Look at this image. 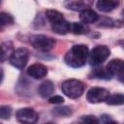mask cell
Wrapping results in <instances>:
<instances>
[{
  "mask_svg": "<svg viewBox=\"0 0 124 124\" xmlns=\"http://www.w3.org/2000/svg\"><path fill=\"white\" fill-rule=\"evenodd\" d=\"M89 49L85 45L74 46L65 55V63L72 68H80L85 65L88 58Z\"/></svg>",
  "mask_w": 124,
  "mask_h": 124,
  "instance_id": "6da1fadb",
  "label": "cell"
},
{
  "mask_svg": "<svg viewBox=\"0 0 124 124\" xmlns=\"http://www.w3.org/2000/svg\"><path fill=\"white\" fill-rule=\"evenodd\" d=\"M62 92L71 99H77L83 94L84 84L78 79H67L61 85Z\"/></svg>",
  "mask_w": 124,
  "mask_h": 124,
  "instance_id": "7a4b0ae2",
  "label": "cell"
},
{
  "mask_svg": "<svg viewBox=\"0 0 124 124\" xmlns=\"http://www.w3.org/2000/svg\"><path fill=\"white\" fill-rule=\"evenodd\" d=\"M30 44L36 49L42 51H48L52 49L53 46H55V40L46 35L37 34V35H32L30 37Z\"/></svg>",
  "mask_w": 124,
  "mask_h": 124,
  "instance_id": "3957f363",
  "label": "cell"
},
{
  "mask_svg": "<svg viewBox=\"0 0 124 124\" xmlns=\"http://www.w3.org/2000/svg\"><path fill=\"white\" fill-rule=\"evenodd\" d=\"M110 54V50L106 46H95L88 54V60L91 65H99L105 62Z\"/></svg>",
  "mask_w": 124,
  "mask_h": 124,
  "instance_id": "277c9868",
  "label": "cell"
},
{
  "mask_svg": "<svg viewBox=\"0 0 124 124\" xmlns=\"http://www.w3.org/2000/svg\"><path fill=\"white\" fill-rule=\"evenodd\" d=\"M28 59H29V51L26 48L21 47L13 52L10 58V62L15 68L21 70L26 66Z\"/></svg>",
  "mask_w": 124,
  "mask_h": 124,
  "instance_id": "5b68a950",
  "label": "cell"
},
{
  "mask_svg": "<svg viewBox=\"0 0 124 124\" xmlns=\"http://www.w3.org/2000/svg\"><path fill=\"white\" fill-rule=\"evenodd\" d=\"M16 119L21 124H36L39 116L38 113L31 108H22L16 111Z\"/></svg>",
  "mask_w": 124,
  "mask_h": 124,
  "instance_id": "8992f818",
  "label": "cell"
},
{
  "mask_svg": "<svg viewBox=\"0 0 124 124\" xmlns=\"http://www.w3.org/2000/svg\"><path fill=\"white\" fill-rule=\"evenodd\" d=\"M109 92L106 88L102 87H92L87 91L86 99L91 104H98L105 102L108 97Z\"/></svg>",
  "mask_w": 124,
  "mask_h": 124,
  "instance_id": "52a82bcc",
  "label": "cell"
},
{
  "mask_svg": "<svg viewBox=\"0 0 124 124\" xmlns=\"http://www.w3.org/2000/svg\"><path fill=\"white\" fill-rule=\"evenodd\" d=\"M106 70L108 71V73L111 77L115 76L119 78L120 81H122L124 64H123V61L121 59H112V60H110L108 63V65L106 67Z\"/></svg>",
  "mask_w": 124,
  "mask_h": 124,
  "instance_id": "ba28073f",
  "label": "cell"
},
{
  "mask_svg": "<svg viewBox=\"0 0 124 124\" xmlns=\"http://www.w3.org/2000/svg\"><path fill=\"white\" fill-rule=\"evenodd\" d=\"M27 74L35 79H41L47 75V68L41 63H35L28 68Z\"/></svg>",
  "mask_w": 124,
  "mask_h": 124,
  "instance_id": "9c48e42d",
  "label": "cell"
},
{
  "mask_svg": "<svg viewBox=\"0 0 124 124\" xmlns=\"http://www.w3.org/2000/svg\"><path fill=\"white\" fill-rule=\"evenodd\" d=\"M14 51V45L12 42L2 43L0 45V63L10 59Z\"/></svg>",
  "mask_w": 124,
  "mask_h": 124,
  "instance_id": "30bf717a",
  "label": "cell"
},
{
  "mask_svg": "<svg viewBox=\"0 0 124 124\" xmlns=\"http://www.w3.org/2000/svg\"><path fill=\"white\" fill-rule=\"evenodd\" d=\"M79 18L83 24H88V23H94L98 20L99 16L96 12H94L91 9H85L80 12L79 14Z\"/></svg>",
  "mask_w": 124,
  "mask_h": 124,
  "instance_id": "8fae6325",
  "label": "cell"
},
{
  "mask_svg": "<svg viewBox=\"0 0 124 124\" xmlns=\"http://www.w3.org/2000/svg\"><path fill=\"white\" fill-rule=\"evenodd\" d=\"M51 28H52L53 32H55L59 35H65L68 32H70L71 23L68 22L65 18H63L62 20H59V21L51 24Z\"/></svg>",
  "mask_w": 124,
  "mask_h": 124,
  "instance_id": "7c38bea8",
  "label": "cell"
},
{
  "mask_svg": "<svg viewBox=\"0 0 124 124\" xmlns=\"http://www.w3.org/2000/svg\"><path fill=\"white\" fill-rule=\"evenodd\" d=\"M118 5H119V2L118 1H113V0H100L96 4L98 10L101 11V12H104V13L111 12Z\"/></svg>",
  "mask_w": 124,
  "mask_h": 124,
  "instance_id": "4fadbf2b",
  "label": "cell"
},
{
  "mask_svg": "<svg viewBox=\"0 0 124 124\" xmlns=\"http://www.w3.org/2000/svg\"><path fill=\"white\" fill-rule=\"evenodd\" d=\"M54 91V84L51 80H46L43 83H41L39 87V94L43 98H46L50 96Z\"/></svg>",
  "mask_w": 124,
  "mask_h": 124,
  "instance_id": "5bb4252c",
  "label": "cell"
},
{
  "mask_svg": "<svg viewBox=\"0 0 124 124\" xmlns=\"http://www.w3.org/2000/svg\"><path fill=\"white\" fill-rule=\"evenodd\" d=\"M46 18L48 19V21L51 24H53V23H55L59 20H62L64 18L63 15L60 12L56 11V10H47V11H46Z\"/></svg>",
  "mask_w": 124,
  "mask_h": 124,
  "instance_id": "9a60e30c",
  "label": "cell"
},
{
  "mask_svg": "<svg viewBox=\"0 0 124 124\" xmlns=\"http://www.w3.org/2000/svg\"><path fill=\"white\" fill-rule=\"evenodd\" d=\"M88 27L81 23V22H73L71 23V29L70 31H72L74 34L76 35H81V34H85L88 32Z\"/></svg>",
  "mask_w": 124,
  "mask_h": 124,
  "instance_id": "2e32d148",
  "label": "cell"
},
{
  "mask_svg": "<svg viewBox=\"0 0 124 124\" xmlns=\"http://www.w3.org/2000/svg\"><path fill=\"white\" fill-rule=\"evenodd\" d=\"M108 105H111V106H118V105H122L124 103V96L121 93L118 94H113V95H108V97L106 100Z\"/></svg>",
  "mask_w": 124,
  "mask_h": 124,
  "instance_id": "e0dca14e",
  "label": "cell"
},
{
  "mask_svg": "<svg viewBox=\"0 0 124 124\" xmlns=\"http://www.w3.org/2000/svg\"><path fill=\"white\" fill-rule=\"evenodd\" d=\"M66 7L68 9H71V10H74V11H80V12L85 10V9H87L86 3L80 2V1H71V2H68V3H66Z\"/></svg>",
  "mask_w": 124,
  "mask_h": 124,
  "instance_id": "ac0fdd59",
  "label": "cell"
},
{
  "mask_svg": "<svg viewBox=\"0 0 124 124\" xmlns=\"http://www.w3.org/2000/svg\"><path fill=\"white\" fill-rule=\"evenodd\" d=\"M92 75L96 78H101V79H110L111 76L108 73V71L105 68H97L92 72Z\"/></svg>",
  "mask_w": 124,
  "mask_h": 124,
  "instance_id": "d6986e66",
  "label": "cell"
},
{
  "mask_svg": "<svg viewBox=\"0 0 124 124\" xmlns=\"http://www.w3.org/2000/svg\"><path fill=\"white\" fill-rule=\"evenodd\" d=\"M52 112L55 115H57V116H64V117H66V116L71 115L73 111H72V108H69V107H58V108H55L52 110Z\"/></svg>",
  "mask_w": 124,
  "mask_h": 124,
  "instance_id": "ffe728a7",
  "label": "cell"
},
{
  "mask_svg": "<svg viewBox=\"0 0 124 124\" xmlns=\"http://www.w3.org/2000/svg\"><path fill=\"white\" fill-rule=\"evenodd\" d=\"M12 114V108L10 106H0V118L9 119Z\"/></svg>",
  "mask_w": 124,
  "mask_h": 124,
  "instance_id": "44dd1931",
  "label": "cell"
},
{
  "mask_svg": "<svg viewBox=\"0 0 124 124\" xmlns=\"http://www.w3.org/2000/svg\"><path fill=\"white\" fill-rule=\"evenodd\" d=\"M80 122L83 124H99V119L93 115H84L80 118Z\"/></svg>",
  "mask_w": 124,
  "mask_h": 124,
  "instance_id": "7402d4cb",
  "label": "cell"
},
{
  "mask_svg": "<svg viewBox=\"0 0 124 124\" xmlns=\"http://www.w3.org/2000/svg\"><path fill=\"white\" fill-rule=\"evenodd\" d=\"M64 102V99L62 96H59V95H54L52 97H50L48 99V103L49 104H61Z\"/></svg>",
  "mask_w": 124,
  "mask_h": 124,
  "instance_id": "603a6c76",
  "label": "cell"
},
{
  "mask_svg": "<svg viewBox=\"0 0 124 124\" xmlns=\"http://www.w3.org/2000/svg\"><path fill=\"white\" fill-rule=\"evenodd\" d=\"M3 78H4V72H3L2 69H0V83H1L2 80H3Z\"/></svg>",
  "mask_w": 124,
  "mask_h": 124,
  "instance_id": "cb8c5ba5",
  "label": "cell"
},
{
  "mask_svg": "<svg viewBox=\"0 0 124 124\" xmlns=\"http://www.w3.org/2000/svg\"><path fill=\"white\" fill-rule=\"evenodd\" d=\"M104 124H118V123H117V122H115V121H111V120H108V121L105 122Z\"/></svg>",
  "mask_w": 124,
  "mask_h": 124,
  "instance_id": "d4e9b609",
  "label": "cell"
},
{
  "mask_svg": "<svg viewBox=\"0 0 124 124\" xmlns=\"http://www.w3.org/2000/svg\"><path fill=\"white\" fill-rule=\"evenodd\" d=\"M73 124H83V123H81V122H75V123H73Z\"/></svg>",
  "mask_w": 124,
  "mask_h": 124,
  "instance_id": "484cf974",
  "label": "cell"
},
{
  "mask_svg": "<svg viewBox=\"0 0 124 124\" xmlns=\"http://www.w3.org/2000/svg\"><path fill=\"white\" fill-rule=\"evenodd\" d=\"M46 124H54V123H52V122H48V123H46Z\"/></svg>",
  "mask_w": 124,
  "mask_h": 124,
  "instance_id": "4316f807",
  "label": "cell"
},
{
  "mask_svg": "<svg viewBox=\"0 0 124 124\" xmlns=\"http://www.w3.org/2000/svg\"><path fill=\"white\" fill-rule=\"evenodd\" d=\"M2 30H3V29H2V28H1V27H0V31H2Z\"/></svg>",
  "mask_w": 124,
  "mask_h": 124,
  "instance_id": "83f0119b",
  "label": "cell"
},
{
  "mask_svg": "<svg viewBox=\"0 0 124 124\" xmlns=\"http://www.w3.org/2000/svg\"><path fill=\"white\" fill-rule=\"evenodd\" d=\"M0 124H1V123H0Z\"/></svg>",
  "mask_w": 124,
  "mask_h": 124,
  "instance_id": "f1b7e54d",
  "label": "cell"
}]
</instances>
